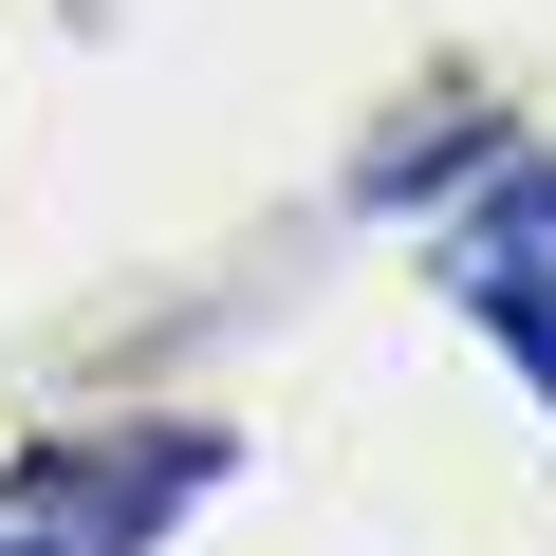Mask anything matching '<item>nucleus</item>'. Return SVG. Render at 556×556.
Masks as SVG:
<instances>
[{"label":"nucleus","instance_id":"nucleus-2","mask_svg":"<svg viewBox=\"0 0 556 556\" xmlns=\"http://www.w3.org/2000/svg\"><path fill=\"white\" fill-rule=\"evenodd\" d=\"M445 298L538 371V408H556V167H501L482 186V223L445 241Z\"/></svg>","mask_w":556,"mask_h":556},{"label":"nucleus","instance_id":"nucleus-1","mask_svg":"<svg viewBox=\"0 0 556 556\" xmlns=\"http://www.w3.org/2000/svg\"><path fill=\"white\" fill-rule=\"evenodd\" d=\"M223 482V427H93V445H56L20 501H0V556H149L186 501Z\"/></svg>","mask_w":556,"mask_h":556}]
</instances>
